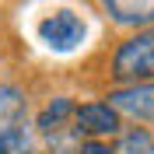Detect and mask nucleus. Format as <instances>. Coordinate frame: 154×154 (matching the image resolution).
Returning a JSON list of instances; mask_svg holds the SVG:
<instances>
[{"instance_id": "nucleus-3", "label": "nucleus", "mask_w": 154, "mask_h": 154, "mask_svg": "<svg viewBox=\"0 0 154 154\" xmlns=\"http://www.w3.org/2000/svg\"><path fill=\"white\" fill-rule=\"evenodd\" d=\"M74 126L81 130V137L105 140V137H119L123 133V116L116 112L109 102H84L74 112Z\"/></svg>"}, {"instance_id": "nucleus-6", "label": "nucleus", "mask_w": 154, "mask_h": 154, "mask_svg": "<svg viewBox=\"0 0 154 154\" xmlns=\"http://www.w3.org/2000/svg\"><path fill=\"white\" fill-rule=\"evenodd\" d=\"M28 112V98L14 84H0V130L4 126H18Z\"/></svg>"}, {"instance_id": "nucleus-7", "label": "nucleus", "mask_w": 154, "mask_h": 154, "mask_svg": "<svg viewBox=\"0 0 154 154\" xmlns=\"http://www.w3.org/2000/svg\"><path fill=\"white\" fill-rule=\"evenodd\" d=\"M74 112H77V105L70 102L67 95H60V98H53V102H49V105L38 112L35 126H38V130L49 137V133H56V130H63V126H67V119H70Z\"/></svg>"}, {"instance_id": "nucleus-5", "label": "nucleus", "mask_w": 154, "mask_h": 154, "mask_svg": "<svg viewBox=\"0 0 154 154\" xmlns=\"http://www.w3.org/2000/svg\"><path fill=\"white\" fill-rule=\"evenodd\" d=\"M105 14L116 25L147 32L154 28V0H140V4H126V0H105Z\"/></svg>"}, {"instance_id": "nucleus-4", "label": "nucleus", "mask_w": 154, "mask_h": 154, "mask_svg": "<svg viewBox=\"0 0 154 154\" xmlns=\"http://www.w3.org/2000/svg\"><path fill=\"white\" fill-rule=\"evenodd\" d=\"M109 105L119 116H130V119H154V81L151 84H126V88H112L109 91Z\"/></svg>"}, {"instance_id": "nucleus-8", "label": "nucleus", "mask_w": 154, "mask_h": 154, "mask_svg": "<svg viewBox=\"0 0 154 154\" xmlns=\"http://www.w3.org/2000/svg\"><path fill=\"white\" fill-rule=\"evenodd\" d=\"M0 154H35L32 147V133L25 126H4L0 130Z\"/></svg>"}, {"instance_id": "nucleus-10", "label": "nucleus", "mask_w": 154, "mask_h": 154, "mask_svg": "<svg viewBox=\"0 0 154 154\" xmlns=\"http://www.w3.org/2000/svg\"><path fill=\"white\" fill-rule=\"evenodd\" d=\"M77 154H116V151H112V147L105 144V140H84Z\"/></svg>"}, {"instance_id": "nucleus-1", "label": "nucleus", "mask_w": 154, "mask_h": 154, "mask_svg": "<svg viewBox=\"0 0 154 154\" xmlns=\"http://www.w3.org/2000/svg\"><path fill=\"white\" fill-rule=\"evenodd\" d=\"M112 77L119 88L126 84H151L154 81V28L133 32L112 53Z\"/></svg>"}, {"instance_id": "nucleus-2", "label": "nucleus", "mask_w": 154, "mask_h": 154, "mask_svg": "<svg viewBox=\"0 0 154 154\" xmlns=\"http://www.w3.org/2000/svg\"><path fill=\"white\" fill-rule=\"evenodd\" d=\"M84 35H88L84 18L74 14V11H67V7L53 11V14H46V18L38 21V38H42L53 53H74V49L84 42Z\"/></svg>"}, {"instance_id": "nucleus-9", "label": "nucleus", "mask_w": 154, "mask_h": 154, "mask_svg": "<svg viewBox=\"0 0 154 154\" xmlns=\"http://www.w3.org/2000/svg\"><path fill=\"white\" fill-rule=\"evenodd\" d=\"M116 154H154V137L147 133L144 126H133V130L119 133V147H116Z\"/></svg>"}]
</instances>
